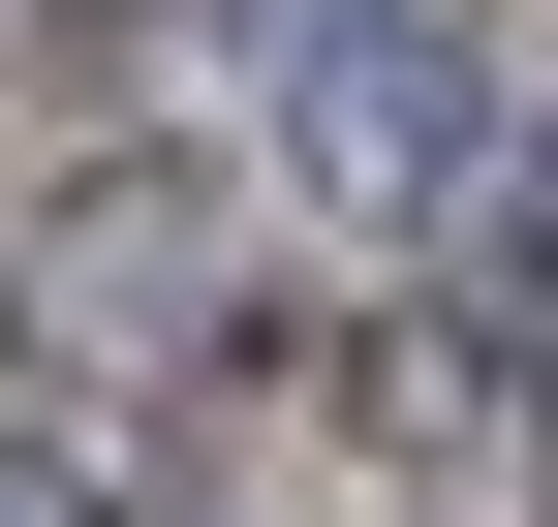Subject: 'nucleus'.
Returning <instances> with one entry per match:
<instances>
[{
    "label": "nucleus",
    "mask_w": 558,
    "mask_h": 527,
    "mask_svg": "<svg viewBox=\"0 0 558 527\" xmlns=\"http://www.w3.org/2000/svg\"><path fill=\"white\" fill-rule=\"evenodd\" d=\"M527 310H558V124H527Z\"/></svg>",
    "instance_id": "f257e3e1"
},
{
    "label": "nucleus",
    "mask_w": 558,
    "mask_h": 527,
    "mask_svg": "<svg viewBox=\"0 0 558 527\" xmlns=\"http://www.w3.org/2000/svg\"><path fill=\"white\" fill-rule=\"evenodd\" d=\"M0 527H62V497H0Z\"/></svg>",
    "instance_id": "f03ea898"
}]
</instances>
